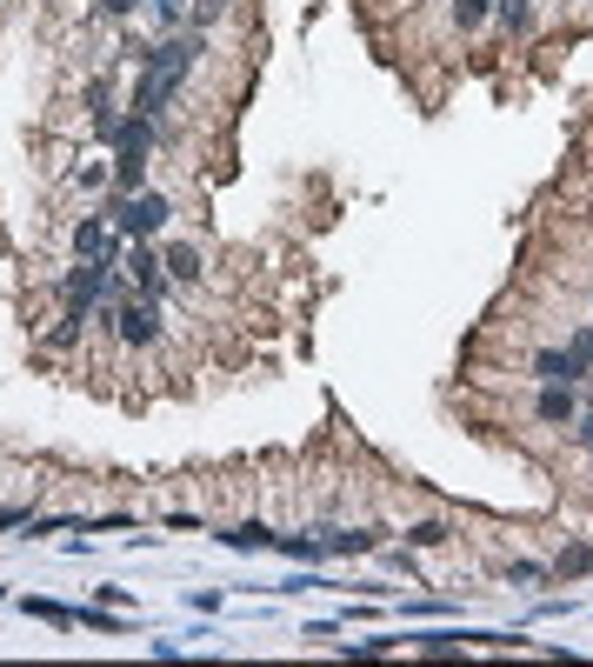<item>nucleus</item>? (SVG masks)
I'll use <instances>...</instances> for the list:
<instances>
[{"label":"nucleus","mask_w":593,"mask_h":667,"mask_svg":"<svg viewBox=\"0 0 593 667\" xmlns=\"http://www.w3.org/2000/svg\"><path fill=\"white\" fill-rule=\"evenodd\" d=\"M441 21L454 41H474L487 21H493V0H441Z\"/></svg>","instance_id":"7"},{"label":"nucleus","mask_w":593,"mask_h":667,"mask_svg":"<svg viewBox=\"0 0 593 667\" xmlns=\"http://www.w3.org/2000/svg\"><path fill=\"white\" fill-rule=\"evenodd\" d=\"M407 541H413V547H447V541H454V528H447V521H413V528H407Z\"/></svg>","instance_id":"9"},{"label":"nucleus","mask_w":593,"mask_h":667,"mask_svg":"<svg viewBox=\"0 0 593 667\" xmlns=\"http://www.w3.org/2000/svg\"><path fill=\"white\" fill-rule=\"evenodd\" d=\"M521 374H527V381H560V387H580L593 368L580 361V348H573V341H540V348H527V354H521Z\"/></svg>","instance_id":"2"},{"label":"nucleus","mask_w":593,"mask_h":667,"mask_svg":"<svg viewBox=\"0 0 593 667\" xmlns=\"http://www.w3.org/2000/svg\"><path fill=\"white\" fill-rule=\"evenodd\" d=\"M527 421H534V428H547V434H567V428L580 421V387H560V381H534Z\"/></svg>","instance_id":"4"},{"label":"nucleus","mask_w":593,"mask_h":667,"mask_svg":"<svg viewBox=\"0 0 593 667\" xmlns=\"http://www.w3.org/2000/svg\"><path fill=\"white\" fill-rule=\"evenodd\" d=\"M586 567H593V547H580V541H573V547H560V561H554V574H560V580H567V574H586Z\"/></svg>","instance_id":"11"},{"label":"nucleus","mask_w":593,"mask_h":667,"mask_svg":"<svg viewBox=\"0 0 593 667\" xmlns=\"http://www.w3.org/2000/svg\"><path fill=\"white\" fill-rule=\"evenodd\" d=\"M121 274H127V281H134V294H147V301H160L167 287H174V281H167V268H160V255H153L147 240H134L127 255H121Z\"/></svg>","instance_id":"5"},{"label":"nucleus","mask_w":593,"mask_h":667,"mask_svg":"<svg viewBox=\"0 0 593 667\" xmlns=\"http://www.w3.org/2000/svg\"><path fill=\"white\" fill-rule=\"evenodd\" d=\"M134 8H140V0H101V14H107V21H127Z\"/></svg>","instance_id":"12"},{"label":"nucleus","mask_w":593,"mask_h":667,"mask_svg":"<svg viewBox=\"0 0 593 667\" xmlns=\"http://www.w3.org/2000/svg\"><path fill=\"white\" fill-rule=\"evenodd\" d=\"M107 181H114V167H101V160H73V188H88V194H94V188H107Z\"/></svg>","instance_id":"10"},{"label":"nucleus","mask_w":593,"mask_h":667,"mask_svg":"<svg viewBox=\"0 0 593 667\" xmlns=\"http://www.w3.org/2000/svg\"><path fill=\"white\" fill-rule=\"evenodd\" d=\"M227 14H233V0H194V14H187L194 27H187V34H214Z\"/></svg>","instance_id":"8"},{"label":"nucleus","mask_w":593,"mask_h":667,"mask_svg":"<svg viewBox=\"0 0 593 667\" xmlns=\"http://www.w3.org/2000/svg\"><path fill=\"white\" fill-rule=\"evenodd\" d=\"M160 268H167V281L174 287H207V255L194 240H167L160 247Z\"/></svg>","instance_id":"6"},{"label":"nucleus","mask_w":593,"mask_h":667,"mask_svg":"<svg viewBox=\"0 0 593 667\" xmlns=\"http://www.w3.org/2000/svg\"><path fill=\"white\" fill-rule=\"evenodd\" d=\"M114 341H121V348H160V341H167L160 301H147V294L121 301V307H114Z\"/></svg>","instance_id":"3"},{"label":"nucleus","mask_w":593,"mask_h":667,"mask_svg":"<svg viewBox=\"0 0 593 667\" xmlns=\"http://www.w3.org/2000/svg\"><path fill=\"white\" fill-rule=\"evenodd\" d=\"M107 214H114V227H121L127 240H153V234H167V221H174V194L134 188V194H121Z\"/></svg>","instance_id":"1"}]
</instances>
